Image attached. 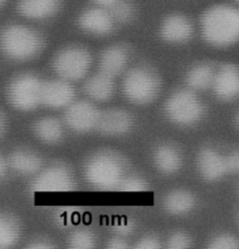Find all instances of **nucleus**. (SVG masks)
<instances>
[{
  "label": "nucleus",
  "mask_w": 239,
  "mask_h": 249,
  "mask_svg": "<svg viewBox=\"0 0 239 249\" xmlns=\"http://www.w3.org/2000/svg\"><path fill=\"white\" fill-rule=\"evenodd\" d=\"M202 36L215 47H228L239 41V9L215 5L201 17Z\"/></svg>",
  "instance_id": "nucleus-1"
},
{
  "label": "nucleus",
  "mask_w": 239,
  "mask_h": 249,
  "mask_svg": "<svg viewBox=\"0 0 239 249\" xmlns=\"http://www.w3.org/2000/svg\"><path fill=\"white\" fill-rule=\"evenodd\" d=\"M128 161L120 153L102 149L91 154L83 167V176L88 184L99 190H118L125 177Z\"/></svg>",
  "instance_id": "nucleus-2"
},
{
  "label": "nucleus",
  "mask_w": 239,
  "mask_h": 249,
  "mask_svg": "<svg viewBox=\"0 0 239 249\" xmlns=\"http://www.w3.org/2000/svg\"><path fill=\"white\" fill-rule=\"evenodd\" d=\"M44 48V39L36 30L21 24H10L1 32V50L6 57L18 62L33 59Z\"/></svg>",
  "instance_id": "nucleus-3"
},
{
  "label": "nucleus",
  "mask_w": 239,
  "mask_h": 249,
  "mask_svg": "<svg viewBox=\"0 0 239 249\" xmlns=\"http://www.w3.org/2000/svg\"><path fill=\"white\" fill-rule=\"evenodd\" d=\"M160 80L156 73L148 68H134L128 71L123 81L124 95L134 104L146 105L157 98Z\"/></svg>",
  "instance_id": "nucleus-4"
},
{
  "label": "nucleus",
  "mask_w": 239,
  "mask_h": 249,
  "mask_svg": "<svg viewBox=\"0 0 239 249\" xmlns=\"http://www.w3.org/2000/svg\"><path fill=\"white\" fill-rule=\"evenodd\" d=\"M44 82L33 73H22L12 78L6 89L9 103L16 110L33 111L42 105Z\"/></svg>",
  "instance_id": "nucleus-5"
},
{
  "label": "nucleus",
  "mask_w": 239,
  "mask_h": 249,
  "mask_svg": "<svg viewBox=\"0 0 239 249\" xmlns=\"http://www.w3.org/2000/svg\"><path fill=\"white\" fill-rule=\"evenodd\" d=\"M205 106L192 90L180 89L170 95L165 104V113L172 123L192 125L202 118Z\"/></svg>",
  "instance_id": "nucleus-6"
},
{
  "label": "nucleus",
  "mask_w": 239,
  "mask_h": 249,
  "mask_svg": "<svg viewBox=\"0 0 239 249\" xmlns=\"http://www.w3.org/2000/svg\"><path fill=\"white\" fill-rule=\"evenodd\" d=\"M53 70L60 78L78 81L85 77L91 65V55L85 48L71 46L59 51L53 59Z\"/></svg>",
  "instance_id": "nucleus-7"
},
{
  "label": "nucleus",
  "mask_w": 239,
  "mask_h": 249,
  "mask_svg": "<svg viewBox=\"0 0 239 249\" xmlns=\"http://www.w3.org/2000/svg\"><path fill=\"white\" fill-rule=\"evenodd\" d=\"M75 188L76 181L72 171L60 162L41 170L30 184V190L34 193H68Z\"/></svg>",
  "instance_id": "nucleus-8"
},
{
  "label": "nucleus",
  "mask_w": 239,
  "mask_h": 249,
  "mask_svg": "<svg viewBox=\"0 0 239 249\" xmlns=\"http://www.w3.org/2000/svg\"><path fill=\"white\" fill-rule=\"evenodd\" d=\"M100 111L90 101H73L66 107L64 119L71 130L76 133H88L96 129L100 118Z\"/></svg>",
  "instance_id": "nucleus-9"
},
{
  "label": "nucleus",
  "mask_w": 239,
  "mask_h": 249,
  "mask_svg": "<svg viewBox=\"0 0 239 249\" xmlns=\"http://www.w3.org/2000/svg\"><path fill=\"white\" fill-rule=\"evenodd\" d=\"M196 166L200 176L208 182L219 181L228 174L226 156H222L217 149L210 147H205L198 152Z\"/></svg>",
  "instance_id": "nucleus-10"
},
{
  "label": "nucleus",
  "mask_w": 239,
  "mask_h": 249,
  "mask_svg": "<svg viewBox=\"0 0 239 249\" xmlns=\"http://www.w3.org/2000/svg\"><path fill=\"white\" fill-rule=\"evenodd\" d=\"M76 91L70 81L53 80L44 82L42 105L51 108L68 107L75 101Z\"/></svg>",
  "instance_id": "nucleus-11"
},
{
  "label": "nucleus",
  "mask_w": 239,
  "mask_h": 249,
  "mask_svg": "<svg viewBox=\"0 0 239 249\" xmlns=\"http://www.w3.org/2000/svg\"><path fill=\"white\" fill-rule=\"evenodd\" d=\"M134 125V119L128 111L112 108L101 112L96 129L102 135L121 136L128 134Z\"/></svg>",
  "instance_id": "nucleus-12"
},
{
  "label": "nucleus",
  "mask_w": 239,
  "mask_h": 249,
  "mask_svg": "<svg viewBox=\"0 0 239 249\" xmlns=\"http://www.w3.org/2000/svg\"><path fill=\"white\" fill-rule=\"evenodd\" d=\"M78 25L89 34L107 35L113 30L114 19L109 10L98 6L83 11L78 17Z\"/></svg>",
  "instance_id": "nucleus-13"
},
{
  "label": "nucleus",
  "mask_w": 239,
  "mask_h": 249,
  "mask_svg": "<svg viewBox=\"0 0 239 249\" xmlns=\"http://www.w3.org/2000/svg\"><path fill=\"white\" fill-rule=\"evenodd\" d=\"M160 35L165 41L183 44L189 41L194 35V27L188 17L179 14L167 16L161 23Z\"/></svg>",
  "instance_id": "nucleus-14"
},
{
  "label": "nucleus",
  "mask_w": 239,
  "mask_h": 249,
  "mask_svg": "<svg viewBox=\"0 0 239 249\" xmlns=\"http://www.w3.org/2000/svg\"><path fill=\"white\" fill-rule=\"evenodd\" d=\"M212 88L219 99H235L239 95V69L233 64L222 65L215 72Z\"/></svg>",
  "instance_id": "nucleus-15"
},
{
  "label": "nucleus",
  "mask_w": 239,
  "mask_h": 249,
  "mask_svg": "<svg viewBox=\"0 0 239 249\" xmlns=\"http://www.w3.org/2000/svg\"><path fill=\"white\" fill-rule=\"evenodd\" d=\"M153 161L157 171L171 176L182 169L183 153L173 143H161L155 148Z\"/></svg>",
  "instance_id": "nucleus-16"
},
{
  "label": "nucleus",
  "mask_w": 239,
  "mask_h": 249,
  "mask_svg": "<svg viewBox=\"0 0 239 249\" xmlns=\"http://www.w3.org/2000/svg\"><path fill=\"white\" fill-rule=\"evenodd\" d=\"M12 171L21 176H36L44 166L41 157L30 149H16L9 157Z\"/></svg>",
  "instance_id": "nucleus-17"
},
{
  "label": "nucleus",
  "mask_w": 239,
  "mask_h": 249,
  "mask_svg": "<svg viewBox=\"0 0 239 249\" xmlns=\"http://www.w3.org/2000/svg\"><path fill=\"white\" fill-rule=\"evenodd\" d=\"M128 60L129 54L125 48L121 46H111L101 53L100 60H99L100 71L112 77H116L125 70Z\"/></svg>",
  "instance_id": "nucleus-18"
},
{
  "label": "nucleus",
  "mask_w": 239,
  "mask_h": 249,
  "mask_svg": "<svg viewBox=\"0 0 239 249\" xmlns=\"http://www.w3.org/2000/svg\"><path fill=\"white\" fill-rule=\"evenodd\" d=\"M62 0H18L17 10L23 17L45 19L58 11Z\"/></svg>",
  "instance_id": "nucleus-19"
},
{
  "label": "nucleus",
  "mask_w": 239,
  "mask_h": 249,
  "mask_svg": "<svg viewBox=\"0 0 239 249\" xmlns=\"http://www.w3.org/2000/svg\"><path fill=\"white\" fill-rule=\"evenodd\" d=\"M196 196L185 189L171 190L164 197V208L171 215L189 214L196 207Z\"/></svg>",
  "instance_id": "nucleus-20"
},
{
  "label": "nucleus",
  "mask_w": 239,
  "mask_h": 249,
  "mask_svg": "<svg viewBox=\"0 0 239 249\" xmlns=\"http://www.w3.org/2000/svg\"><path fill=\"white\" fill-rule=\"evenodd\" d=\"M114 77L105 72H98L85 83V93L96 101H107L114 94Z\"/></svg>",
  "instance_id": "nucleus-21"
},
{
  "label": "nucleus",
  "mask_w": 239,
  "mask_h": 249,
  "mask_svg": "<svg viewBox=\"0 0 239 249\" xmlns=\"http://www.w3.org/2000/svg\"><path fill=\"white\" fill-rule=\"evenodd\" d=\"M33 133L40 140L48 144H55L64 137V125L60 119L54 117H44L33 125Z\"/></svg>",
  "instance_id": "nucleus-22"
},
{
  "label": "nucleus",
  "mask_w": 239,
  "mask_h": 249,
  "mask_svg": "<svg viewBox=\"0 0 239 249\" xmlns=\"http://www.w3.org/2000/svg\"><path fill=\"white\" fill-rule=\"evenodd\" d=\"M21 232L19 220L11 213H2L0 217V248L15 247L21 238Z\"/></svg>",
  "instance_id": "nucleus-23"
},
{
  "label": "nucleus",
  "mask_w": 239,
  "mask_h": 249,
  "mask_svg": "<svg viewBox=\"0 0 239 249\" xmlns=\"http://www.w3.org/2000/svg\"><path fill=\"white\" fill-rule=\"evenodd\" d=\"M215 71L209 64H198L190 69L185 77L188 87L191 90H205L213 87Z\"/></svg>",
  "instance_id": "nucleus-24"
},
{
  "label": "nucleus",
  "mask_w": 239,
  "mask_h": 249,
  "mask_svg": "<svg viewBox=\"0 0 239 249\" xmlns=\"http://www.w3.org/2000/svg\"><path fill=\"white\" fill-rule=\"evenodd\" d=\"M68 247L71 249H93L96 247V238L91 231H73L68 238Z\"/></svg>",
  "instance_id": "nucleus-25"
},
{
  "label": "nucleus",
  "mask_w": 239,
  "mask_h": 249,
  "mask_svg": "<svg viewBox=\"0 0 239 249\" xmlns=\"http://www.w3.org/2000/svg\"><path fill=\"white\" fill-rule=\"evenodd\" d=\"M147 189L148 182L139 176H125L118 187V190L125 193H142Z\"/></svg>",
  "instance_id": "nucleus-26"
},
{
  "label": "nucleus",
  "mask_w": 239,
  "mask_h": 249,
  "mask_svg": "<svg viewBox=\"0 0 239 249\" xmlns=\"http://www.w3.org/2000/svg\"><path fill=\"white\" fill-rule=\"evenodd\" d=\"M166 247L169 249H189L192 247V238L185 231H173L167 237Z\"/></svg>",
  "instance_id": "nucleus-27"
},
{
  "label": "nucleus",
  "mask_w": 239,
  "mask_h": 249,
  "mask_svg": "<svg viewBox=\"0 0 239 249\" xmlns=\"http://www.w3.org/2000/svg\"><path fill=\"white\" fill-rule=\"evenodd\" d=\"M208 248L210 249H238L239 240L231 233H219L209 241Z\"/></svg>",
  "instance_id": "nucleus-28"
},
{
  "label": "nucleus",
  "mask_w": 239,
  "mask_h": 249,
  "mask_svg": "<svg viewBox=\"0 0 239 249\" xmlns=\"http://www.w3.org/2000/svg\"><path fill=\"white\" fill-rule=\"evenodd\" d=\"M111 12L112 17H113L114 22L119 23H126L131 21L132 17H134V7L131 6L129 2L126 1H119L116 5L108 9Z\"/></svg>",
  "instance_id": "nucleus-29"
},
{
  "label": "nucleus",
  "mask_w": 239,
  "mask_h": 249,
  "mask_svg": "<svg viewBox=\"0 0 239 249\" xmlns=\"http://www.w3.org/2000/svg\"><path fill=\"white\" fill-rule=\"evenodd\" d=\"M135 249H160L162 248L161 240L156 235H146L142 236L136 245L134 246Z\"/></svg>",
  "instance_id": "nucleus-30"
},
{
  "label": "nucleus",
  "mask_w": 239,
  "mask_h": 249,
  "mask_svg": "<svg viewBox=\"0 0 239 249\" xmlns=\"http://www.w3.org/2000/svg\"><path fill=\"white\" fill-rule=\"evenodd\" d=\"M135 228H136V224H135L134 220L129 219V218H123V219L116 223L114 230H116V235L128 237V236H130L134 232Z\"/></svg>",
  "instance_id": "nucleus-31"
},
{
  "label": "nucleus",
  "mask_w": 239,
  "mask_h": 249,
  "mask_svg": "<svg viewBox=\"0 0 239 249\" xmlns=\"http://www.w3.org/2000/svg\"><path fill=\"white\" fill-rule=\"evenodd\" d=\"M81 213H78L77 210H73V208H68V210H64L59 213H58L57 220L59 222L60 225H68L71 222H75L78 218Z\"/></svg>",
  "instance_id": "nucleus-32"
},
{
  "label": "nucleus",
  "mask_w": 239,
  "mask_h": 249,
  "mask_svg": "<svg viewBox=\"0 0 239 249\" xmlns=\"http://www.w3.org/2000/svg\"><path fill=\"white\" fill-rule=\"evenodd\" d=\"M28 249H54L57 246L53 243L52 240L47 237H36L29 242L27 246Z\"/></svg>",
  "instance_id": "nucleus-33"
},
{
  "label": "nucleus",
  "mask_w": 239,
  "mask_h": 249,
  "mask_svg": "<svg viewBox=\"0 0 239 249\" xmlns=\"http://www.w3.org/2000/svg\"><path fill=\"white\" fill-rule=\"evenodd\" d=\"M226 164L228 172L239 174V151H233L226 156Z\"/></svg>",
  "instance_id": "nucleus-34"
},
{
  "label": "nucleus",
  "mask_w": 239,
  "mask_h": 249,
  "mask_svg": "<svg viewBox=\"0 0 239 249\" xmlns=\"http://www.w3.org/2000/svg\"><path fill=\"white\" fill-rule=\"evenodd\" d=\"M126 237H123V236L116 235L112 238H109L106 243V247L108 249H128L129 243L128 241L125 240Z\"/></svg>",
  "instance_id": "nucleus-35"
},
{
  "label": "nucleus",
  "mask_w": 239,
  "mask_h": 249,
  "mask_svg": "<svg viewBox=\"0 0 239 249\" xmlns=\"http://www.w3.org/2000/svg\"><path fill=\"white\" fill-rule=\"evenodd\" d=\"M10 170H11V166H10L9 158L1 156V158H0V176H1V178H5L7 176Z\"/></svg>",
  "instance_id": "nucleus-36"
},
{
  "label": "nucleus",
  "mask_w": 239,
  "mask_h": 249,
  "mask_svg": "<svg viewBox=\"0 0 239 249\" xmlns=\"http://www.w3.org/2000/svg\"><path fill=\"white\" fill-rule=\"evenodd\" d=\"M121 1V0H93V2L95 5H98L99 7H103V9H111L113 5H116L117 2Z\"/></svg>",
  "instance_id": "nucleus-37"
},
{
  "label": "nucleus",
  "mask_w": 239,
  "mask_h": 249,
  "mask_svg": "<svg viewBox=\"0 0 239 249\" xmlns=\"http://www.w3.org/2000/svg\"><path fill=\"white\" fill-rule=\"evenodd\" d=\"M1 121H0V133H1V136H4L6 134V129H7V121H6V116L1 112Z\"/></svg>",
  "instance_id": "nucleus-38"
},
{
  "label": "nucleus",
  "mask_w": 239,
  "mask_h": 249,
  "mask_svg": "<svg viewBox=\"0 0 239 249\" xmlns=\"http://www.w3.org/2000/svg\"><path fill=\"white\" fill-rule=\"evenodd\" d=\"M236 122H237V125H238V128H239V113L237 114V118H236Z\"/></svg>",
  "instance_id": "nucleus-39"
},
{
  "label": "nucleus",
  "mask_w": 239,
  "mask_h": 249,
  "mask_svg": "<svg viewBox=\"0 0 239 249\" xmlns=\"http://www.w3.org/2000/svg\"><path fill=\"white\" fill-rule=\"evenodd\" d=\"M6 1H7V0H1V5H4Z\"/></svg>",
  "instance_id": "nucleus-40"
},
{
  "label": "nucleus",
  "mask_w": 239,
  "mask_h": 249,
  "mask_svg": "<svg viewBox=\"0 0 239 249\" xmlns=\"http://www.w3.org/2000/svg\"><path fill=\"white\" fill-rule=\"evenodd\" d=\"M238 224H239V215H238Z\"/></svg>",
  "instance_id": "nucleus-41"
},
{
  "label": "nucleus",
  "mask_w": 239,
  "mask_h": 249,
  "mask_svg": "<svg viewBox=\"0 0 239 249\" xmlns=\"http://www.w3.org/2000/svg\"><path fill=\"white\" fill-rule=\"evenodd\" d=\"M236 1H237V2H238V4H239V0H236Z\"/></svg>",
  "instance_id": "nucleus-42"
}]
</instances>
